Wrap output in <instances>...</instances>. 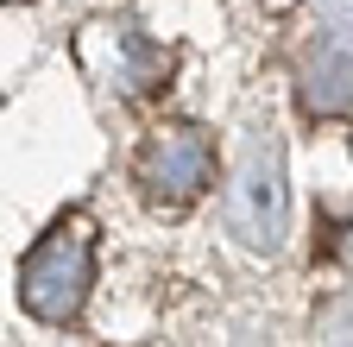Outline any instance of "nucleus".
Masks as SVG:
<instances>
[{
    "instance_id": "4",
    "label": "nucleus",
    "mask_w": 353,
    "mask_h": 347,
    "mask_svg": "<svg viewBox=\"0 0 353 347\" xmlns=\"http://www.w3.org/2000/svg\"><path fill=\"white\" fill-rule=\"evenodd\" d=\"M108 38H114V57H108L114 89H126V95H152L158 82H164V57L145 45V38H132L126 26H108Z\"/></svg>"
},
{
    "instance_id": "3",
    "label": "nucleus",
    "mask_w": 353,
    "mask_h": 347,
    "mask_svg": "<svg viewBox=\"0 0 353 347\" xmlns=\"http://www.w3.org/2000/svg\"><path fill=\"white\" fill-rule=\"evenodd\" d=\"M303 114L316 120H334V114H353V57L334 45V38H322L316 51H309L303 63Z\"/></svg>"
},
{
    "instance_id": "2",
    "label": "nucleus",
    "mask_w": 353,
    "mask_h": 347,
    "mask_svg": "<svg viewBox=\"0 0 353 347\" xmlns=\"http://www.w3.org/2000/svg\"><path fill=\"white\" fill-rule=\"evenodd\" d=\"M139 184L152 202L183 208L214 184V139L202 126H158L139 152Z\"/></svg>"
},
{
    "instance_id": "1",
    "label": "nucleus",
    "mask_w": 353,
    "mask_h": 347,
    "mask_svg": "<svg viewBox=\"0 0 353 347\" xmlns=\"http://www.w3.org/2000/svg\"><path fill=\"white\" fill-rule=\"evenodd\" d=\"M88 278H95V234H88L82 215H63V221L19 259V303H26V316L70 322L88 303Z\"/></svg>"
}]
</instances>
